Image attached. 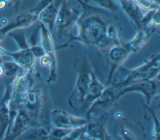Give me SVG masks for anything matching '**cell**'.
<instances>
[{
    "mask_svg": "<svg viewBox=\"0 0 160 140\" xmlns=\"http://www.w3.org/2000/svg\"><path fill=\"white\" fill-rule=\"evenodd\" d=\"M82 7V12L76 25L78 27L76 35L71 34L68 40L56 47L62 49L72 42H78L89 47L98 50L106 58L108 50L115 45L109 37V30L114 21L117 20L113 14L102 8L89 5L82 0H76Z\"/></svg>",
    "mask_w": 160,
    "mask_h": 140,
    "instance_id": "cell-1",
    "label": "cell"
},
{
    "mask_svg": "<svg viewBox=\"0 0 160 140\" xmlns=\"http://www.w3.org/2000/svg\"><path fill=\"white\" fill-rule=\"evenodd\" d=\"M20 105L28 113L33 126L51 128L50 114L52 103L48 86L39 73H35L34 82L23 96Z\"/></svg>",
    "mask_w": 160,
    "mask_h": 140,
    "instance_id": "cell-2",
    "label": "cell"
},
{
    "mask_svg": "<svg viewBox=\"0 0 160 140\" xmlns=\"http://www.w3.org/2000/svg\"><path fill=\"white\" fill-rule=\"evenodd\" d=\"M159 52L149 56L144 63L134 68H126L122 65L115 72V79L110 83L118 90L130 84L159 77Z\"/></svg>",
    "mask_w": 160,
    "mask_h": 140,
    "instance_id": "cell-3",
    "label": "cell"
},
{
    "mask_svg": "<svg viewBox=\"0 0 160 140\" xmlns=\"http://www.w3.org/2000/svg\"><path fill=\"white\" fill-rule=\"evenodd\" d=\"M73 67L77 74L76 79L68 103L73 110L77 111L80 110L87 93L94 70L89 60L85 54L74 60Z\"/></svg>",
    "mask_w": 160,
    "mask_h": 140,
    "instance_id": "cell-4",
    "label": "cell"
},
{
    "mask_svg": "<svg viewBox=\"0 0 160 140\" xmlns=\"http://www.w3.org/2000/svg\"><path fill=\"white\" fill-rule=\"evenodd\" d=\"M82 7L78 2L77 6H72L68 0H64L56 16L54 26L59 39L69 37L71 30L82 12Z\"/></svg>",
    "mask_w": 160,
    "mask_h": 140,
    "instance_id": "cell-5",
    "label": "cell"
},
{
    "mask_svg": "<svg viewBox=\"0 0 160 140\" xmlns=\"http://www.w3.org/2000/svg\"><path fill=\"white\" fill-rule=\"evenodd\" d=\"M40 45L42 46L44 53L51 60V65L49 67V73L46 80L47 83H54L58 78V58L56 52V47L54 44L51 31L42 23L39 24Z\"/></svg>",
    "mask_w": 160,
    "mask_h": 140,
    "instance_id": "cell-6",
    "label": "cell"
},
{
    "mask_svg": "<svg viewBox=\"0 0 160 140\" xmlns=\"http://www.w3.org/2000/svg\"><path fill=\"white\" fill-rule=\"evenodd\" d=\"M119 90L111 85L110 86L105 88L100 96L91 105L86 111V118L98 117L107 113L116 101L120 98L118 95Z\"/></svg>",
    "mask_w": 160,
    "mask_h": 140,
    "instance_id": "cell-7",
    "label": "cell"
},
{
    "mask_svg": "<svg viewBox=\"0 0 160 140\" xmlns=\"http://www.w3.org/2000/svg\"><path fill=\"white\" fill-rule=\"evenodd\" d=\"M107 119V113L88 119L80 139H111L106 127Z\"/></svg>",
    "mask_w": 160,
    "mask_h": 140,
    "instance_id": "cell-8",
    "label": "cell"
},
{
    "mask_svg": "<svg viewBox=\"0 0 160 140\" xmlns=\"http://www.w3.org/2000/svg\"><path fill=\"white\" fill-rule=\"evenodd\" d=\"M159 77L152 80H144L134 83L119 90L118 95L119 97L121 98L124 95L128 93H140L141 94L143 95L146 98V105L149 106L152 99L156 95L159 88Z\"/></svg>",
    "mask_w": 160,
    "mask_h": 140,
    "instance_id": "cell-9",
    "label": "cell"
},
{
    "mask_svg": "<svg viewBox=\"0 0 160 140\" xmlns=\"http://www.w3.org/2000/svg\"><path fill=\"white\" fill-rule=\"evenodd\" d=\"M88 121L86 118L74 116L61 110H52L50 114V123L52 126L65 129H74L85 126Z\"/></svg>",
    "mask_w": 160,
    "mask_h": 140,
    "instance_id": "cell-10",
    "label": "cell"
},
{
    "mask_svg": "<svg viewBox=\"0 0 160 140\" xmlns=\"http://www.w3.org/2000/svg\"><path fill=\"white\" fill-rule=\"evenodd\" d=\"M38 21V15L31 10L21 12L0 27V36L4 39L9 32L17 29L27 28Z\"/></svg>",
    "mask_w": 160,
    "mask_h": 140,
    "instance_id": "cell-11",
    "label": "cell"
},
{
    "mask_svg": "<svg viewBox=\"0 0 160 140\" xmlns=\"http://www.w3.org/2000/svg\"><path fill=\"white\" fill-rule=\"evenodd\" d=\"M8 56L22 67L25 71L35 73L36 58L33 55L30 47L26 49H19L16 52H9L0 47V57Z\"/></svg>",
    "mask_w": 160,
    "mask_h": 140,
    "instance_id": "cell-12",
    "label": "cell"
},
{
    "mask_svg": "<svg viewBox=\"0 0 160 140\" xmlns=\"http://www.w3.org/2000/svg\"><path fill=\"white\" fill-rule=\"evenodd\" d=\"M31 126H33L31 119L26 111L20 105L19 109L3 139H18Z\"/></svg>",
    "mask_w": 160,
    "mask_h": 140,
    "instance_id": "cell-13",
    "label": "cell"
},
{
    "mask_svg": "<svg viewBox=\"0 0 160 140\" xmlns=\"http://www.w3.org/2000/svg\"><path fill=\"white\" fill-rule=\"evenodd\" d=\"M131 53L123 45H114L108 50L106 58L110 64V70L108 75L107 83H110L115 72L123 65Z\"/></svg>",
    "mask_w": 160,
    "mask_h": 140,
    "instance_id": "cell-14",
    "label": "cell"
},
{
    "mask_svg": "<svg viewBox=\"0 0 160 140\" xmlns=\"http://www.w3.org/2000/svg\"><path fill=\"white\" fill-rule=\"evenodd\" d=\"M12 96V83L6 87L2 98L0 102V138H4L9 123V103Z\"/></svg>",
    "mask_w": 160,
    "mask_h": 140,
    "instance_id": "cell-15",
    "label": "cell"
},
{
    "mask_svg": "<svg viewBox=\"0 0 160 140\" xmlns=\"http://www.w3.org/2000/svg\"><path fill=\"white\" fill-rule=\"evenodd\" d=\"M104 89L105 86L100 82L94 72H93L87 93L84 98L79 110L81 111H86L91 105L100 96Z\"/></svg>",
    "mask_w": 160,
    "mask_h": 140,
    "instance_id": "cell-16",
    "label": "cell"
},
{
    "mask_svg": "<svg viewBox=\"0 0 160 140\" xmlns=\"http://www.w3.org/2000/svg\"><path fill=\"white\" fill-rule=\"evenodd\" d=\"M64 0H54L46 8L41 11L38 16L39 22L44 24L50 31H52L56 16Z\"/></svg>",
    "mask_w": 160,
    "mask_h": 140,
    "instance_id": "cell-17",
    "label": "cell"
},
{
    "mask_svg": "<svg viewBox=\"0 0 160 140\" xmlns=\"http://www.w3.org/2000/svg\"><path fill=\"white\" fill-rule=\"evenodd\" d=\"M120 7L129 17L137 30L141 28V20L143 14L139 6L133 0H119Z\"/></svg>",
    "mask_w": 160,
    "mask_h": 140,
    "instance_id": "cell-18",
    "label": "cell"
},
{
    "mask_svg": "<svg viewBox=\"0 0 160 140\" xmlns=\"http://www.w3.org/2000/svg\"><path fill=\"white\" fill-rule=\"evenodd\" d=\"M151 34L147 29H138L135 35L131 40L126 42L123 45L131 53L138 52L146 44Z\"/></svg>",
    "mask_w": 160,
    "mask_h": 140,
    "instance_id": "cell-19",
    "label": "cell"
},
{
    "mask_svg": "<svg viewBox=\"0 0 160 140\" xmlns=\"http://www.w3.org/2000/svg\"><path fill=\"white\" fill-rule=\"evenodd\" d=\"M49 128L42 126H31L28 128L19 138L22 139H49Z\"/></svg>",
    "mask_w": 160,
    "mask_h": 140,
    "instance_id": "cell-20",
    "label": "cell"
},
{
    "mask_svg": "<svg viewBox=\"0 0 160 140\" xmlns=\"http://www.w3.org/2000/svg\"><path fill=\"white\" fill-rule=\"evenodd\" d=\"M7 35L14 40L19 49H26L30 47V45L28 42L24 29L12 30L9 32Z\"/></svg>",
    "mask_w": 160,
    "mask_h": 140,
    "instance_id": "cell-21",
    "label": "cell"
},
{
    "mask_svg": "<svg viewBox=\"0 0 160 140\" xmlns=\"http://www.w3.org/2000/svg\"><path fill=\"white\" fill-rule=\"evenodd\" d=\"M2 63L4 68V75L8 77L12 78V79L24 70L13 60L5 61L2 62Z\"/></svg>",
    "mask_w": 160,
    "mask_h": 140,
    "instance_id": "cell-22",
    "label": "cell"
},
{
    "mask_svg": "<svg viewBox=\"0 0 160 140\" xmlns=\"http://www.w3.org/2000/svg\"><path fill=\"white\" fill-rule=\"evenodd\" d=\"M85 2H93L101 8L106 9L113 14H115L120 8L114 0H84Z\"/></svg>",
    "mask_w": 160,
    "mask_h": 140,
    "instance_id": "cell-23",
    "label": "cell"
},
{
    "mask_svg": "<svg viewBox=\"0 0 160 140\" xmlns=\"http://www.w3.org/2000/svg\"><path fill=\"white\" fill-rule=\"evenodd\" d=\"M72 129L52 126L49 131V139H64Z\"/></svg>",
    "mask_w": 160,
    "mask_h": 140,
    "instance_id": "cell-24",
    "label": "cell"
},
{
    "mask_svg": "<svg viewBox=\"0 0 160 140\" xmlns=\"http://www.w3.org/2000/svg\"><path fill=\"white\" fill-rule=\"evenodd\" d=\"M144 107H146L148 110L151 113V115L153 119V129H152V138L155 139H158L159 137V119L156 114V113L153 109L149 107V106L146 105V104L143 103Z\"/></svg>",
    "mask_w": 160,
    "mask_h": 140,
    "instance_id": "cell-25",
    "label": "cell"
},
{
    "mask_svg": "<svg viewBox=\"0 0 160 140\" xmlns=\"http://www.w3.org/2000/svg\"><path fill=\"white\" fill-rule=\"evenodd\" d=\"M118 134L122 139H136L135 135L126 127L121 126L118 131Z\"/></svg>",
    "mask_w": 160,
    "mask_h": 140,
    "instance_id": "cell-26",
    "label": "cell"
},
{
    "mask_svg": "<svg viewBox=\"0 0 160 140\" xmlns=\"http://www.w3.org/2000/svg\"><path fill=\"white\" fill-rule=\"evenodd\" d=\"M54 0H39L36 6L31 9V11L38 16L39 13L44 8H46Z\"/></svg>",
    "mask_w": 160,
    "mask_h": 140,
    "instance_id": "cell-27",
    "label": "cell"
},
{
    "mask_svg": "<svg viewBox=\"0 0 160 140\" xmlns=\"http://www.w3.org/2000/svg\"><path fill=\"white\" fill-rule=\"evenodd\" d=\"M84 126L72 129L64 139H80L81 136L84 130Z\"/></svg>",
    "mask_w": 160,
    "mask_h": 140,
    "instance_id": "cell-28",
    "label": "cell"
},
{
    "mask_svg": "<svg viewBox=\"0 0 160 140\" xmlns=\"http://www.w3.org/2000/svg\"><path fill=\"white\" fill-rule=\"evenodd\" d=\"M30 49L36 58H40L45 54L44 51L41 45L33 44L32 45H30Z\"/></svg>",
    "mask_w": 160,
    "mask_h": 140,
    "instance_id": "cell-29",
    "label": "cell"
},
{
    "mask_svg": "<svg viewBox=\"0 0 160 140\" xmlns=\"http://www.w3.org/2000/svg\"><path fill=\"white\" fill-rule=\"evenodd\" d=\"M39 60V62H40V65L41 67H49L51 65V60L50 59V58L46 55V54H44V55H42V57H41Z\"/></svg>",
    "mask_w": 160,
    "mask_h": 140,
    "instance_id": "cell-30",
    "label": "cell"
},
{
    "mask_svg": "<svg viewBox=\"0 0 160 140\" xmlns=\"http://www.w3.org/2000/svg\"><path fill=\"white\" fill-rule=\"evenodd\" d=\"M8 2L6 0H0V11H2L6 8Z\"/></svg>",
    "mask_w": 160,
    "mask_h": 140,
    "instance_id": "cell-31",
    "label": "cell"
},
{
    "mask_svg": "<svg viewBox=\"0 0 160 140\" xmlns=\"http://www.w3.org/2000/svg\"><path fill=\"white\" fill-rule=\"evenodd\" d=\"M21 1L22 0H16V1L14 2V8H15V12L16 13H17L18 11L20 4L21 3Z\"/></svg>",
    "mask_w": 160,
    "mask_h": 140,
    "instance_id": "cell-32",
    "label": "cell"
},
{
    "mask_svg": "<svg viewBox=\"0 0 160 140\" xmlns=\"http://www.w3.org/2000/svg\"><path fill=\"white\" fill-rule=\"evenodd\" d=\"M4 75V68L2 63H0V78Z\"/></svg>",
    "mask_w": 160,
    "mask_h": 140,
    "instance_id": "cell-33",
    "label": "cell"
},
{
    "mask_svg": "<svg viewBox=\"0 0 160 140\" xmlns=\"http://www.w3.org/2000/svg\"><path fill=\"white\" fill-rule=\"evenodd\" d=\"M8 2H15L16 0H6Z\"/></svg>",
    "mask_w": 160,
    "mask_h": 140,
    "instance_id": "cell-34",
    "label": "cell"
},
{
    "mask_svg": "<svg viewBox=\"0 0 160 140\" xmlns=\"http://www.w3.org/2000/svg\"><path fill=\"white\" fill-rule=\"evenodd\" d=\"M3 40H4V39H2V37L0 36V43H1V42Z\"/></svg>",
    "mask_w": 160,
    "mask_h": 140,
    "instance_id": "cell-35",
    "label": "cell"
}]
</instances>
